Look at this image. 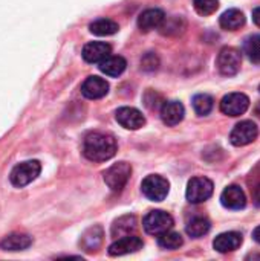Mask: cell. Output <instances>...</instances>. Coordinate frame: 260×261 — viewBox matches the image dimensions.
<instances>
[{
    "instance_id": "9a60e30c",
    "label": "cell",
    "mask_w": 260,
    "mask_h": 261,
    "mask_svg": "<svg viewBox=\"0 0 260 261\" xmlns=\"http://www.w3.org/2000/svg\"><path fill=\"white\" fill-rule=\"evenodd\" d=\"M164 20H166L164 11L158 9V8L146 9L138 17V28L143 32H149V31H153L156 28H161V24L164 23Z\"/></svg>"
},
{
    "instance_id": "484cf974",
    "label": "cell",
    "mask_w": 260,
    "mask_h": 261,
    "mask_svg": "<svg viewBox=\"0 0 260 261\" xmlns=\"http://www.w3.org/2000/svg\"><path fill=\"white\" fill-rule=\"evenodd\" d=\"M213 106H215V101L210 95L207 93H199L193 98V109L198 115L201 116H205L208 115L211 110H213Z\"/></svg>"
},
{
    "instance_id": "5bb4252c",
    "label": "cell",
    "mask_w": 260,
    "mask_h": 261,
    "mask_svg": "<svg viewBox=\"0 0 260 261\" xmlns=\"http://www.w3.org/2000/svg\"><path fill=\"white\" fill-rule=\"evenodd\" d=\"M112 54L110 44L104 41H90L83 47V58L84 61L93 64V63H101L104 58H107Z\"/></svg>"
},
{
    "instance_id": "d6986e66",
    "label": "cell",
    "mask_w": 260,
    "mask_h": 261,
    "mask_svg": "<svg viewBox=\"0 0 260 261\" xmlns=\"http://www.w3.org/2000/svg\"><path fill=\"white\" fill-rule=\"evenodd\" d=\"M32 245V239L26 234H11L0 242L3 251H25Z\"/></svg>"
},
{
    "instance_id": "83f0119b",
    "label": "cell",
    "mask_w": 260,
    "mask_h": 261,
    "mask_svg": "<svg viewBox=\"0 0 260 261\" xmlns=\"http://www.w3.org/2000/svg\"><path fill=\"white\" fill-rule=\"evenodd\" d=\"M195 9L201 15H211L219 8V0H193Z\"/></svg>"
},
{
    "instance_id": "3957f363",
    "label": "cell",
    "mask_w": 260,
    "mask_h": 261,
    "mask_svg": "<svg viewBox=\"0 0 260 261\" xmlns=\"http://www.w3.org/2000/svg\"><path fill=\"white\" fill-rule=\"evenodd\" d=\"M141 190H143V194L147 199H150L153 202H161V200H164L167 197L169 190H170V184L162 176L150 174L143 180Z\"/></svg>"
},
{
    "instance_id": "e0dca14e",
    "label": "cell",
    "mask_w": 260,
    "mask_h": 261,
    "mask_svg": "<svg viewBox=\"0 0 260 261\" xmlns=\"http://www.w3.org/2000/svg\"><path fill=\"white\" fill-rule=\"evenodd\" d=\"M244 239H242V234L239 232H224V234H219L215 242H213V248L221 252V254H227V252H233L236 251L241 245H242Z\"/></svg>"
},
{
    "instance_id": "d4e9b609",
    "label": "cell",
    "mask_w": 260,
    "mask_h": 261,
    "mask_svg": "<svg viewBox=\"0 0 260 261\" xmlns=\"http://www.w3.org/2000/svg\"><path fill=\"white\" fill-rule=\"evenodd\" d=\"M184 240L181 237V234L178 232H173V231H166L162 234H159L158 237V245L162 248V249H169V251H175V249H179L182 246Z\"/></svg>"
},
{
    "instance_id": "5b68a950",
    "label": "cell",
    "mask_w": 260,
    "mask_h": 261,
    "mask_svg": "<svg viewBox=\"0 0 260 261\" xmlns=\"http://www.w3.org/2000/svg\"><path fill=\"white\" fill-rule=\"evenodd\" d=\"M143 226L146 229L147 234H152V236H159L169 229L173 228V217L166 213V211H161V210H156V211H150L144 220H143Z\"/></svg>"
},
{
    "instance_id": "f546056e",
    "label": "cell",
    "mask_w": 260,
    "mask_h": 261,
    "mask_svg": "<svg viewBox=\"0 0 260 261\" xmlns=\"http://www.w3.org/2000/svg\"><path fill=\"white\" fill-rule=\"evenodd\" d=\"M253 239H254V240H256V242L260 245V226H257V228L254 229V232H253Z\"/></svg>"
},
{
    "instance_id": "4dcf8cb0",
    "label": "cell",
    "mask_w": 260,
    "mask_h": 261,
    "mask_svg": "<svg viewBox=\"0 0 260 261\" xmlns=\"http://www.w3.org/2000/svg\"><path fill=\"white\" fill-rule=\"evenodd\" d=\"M254 200H256V203H257V205H260V184L257 185L256 191H254Z\"/></svg>"
},
{
    "instance_id": "6da1fadb",
    "label": "cell",
    "mask_w": 260,
    "mask_h": 261,
    "mask_svg": "<svg viewBox=\"0 0 260 261\" xmlns=\"http://www.w3.org/2000/svg\"><path fill=\"white\" fill-rule=\"evenodd\" d=\"M84 156L92 162H106L116 153V141L107 133H90L83 144Z\"/></svg>"
},
{
    "instance_id": "7a4b0ae2",
    "label": "cell",
    "mask_w": 260,
    "mask_h": 261,
    "mask_svg": "<svg viewBox=\"0 0 260 261\" xmlns=\"http://www.w3.org/2000/svg\"><path fill=\"white\" fill-rule=\"evenodd\" d=\"M40 171H41V165L38 161H26L12 168L9 180L14 187L23 188V187L29 185L32 180H35L38 177Z\"/></svg>"
},
{
    "instance_id": "4316f807",
    "label": "cell",
    "mask_w": 260,
    "mask_h": 261,
    "mask_svg": "<svg viewBox=\"0 0 260 261\" xmlns=\"http://www.w3.org/2000/svg\"><path fill=\"white\" fill-rule=\"evenodd\" d=\"M244 52L251 61H260V35L254 34L245 38L244 41Z\"/></svg>"
},
{
    "instance_id": "1f68e13d",
    "label": "cell",
    "mask_w": 260,
    "mask_h": 261,
    "mask_svg": "<svg viewBox=\"0 0 260 261\" xmlns=\"http://www.w3.org/2000/svg\"><path fill=\"white\" fill-rule=\"evenodd\" d=\"M256 115L260 118V102L257 104V107H256Z\"/></svg>"
},
{
    "instance_id": "ac0fdd59",
    "label": "cell",
    "mask_w": 260,
    "mask_h": 261,
    "mask_svg": "<svg viewBox=\"0 0 260 261\" xmlns=\"http://www.w3.org/2000/svg\"><path fill=\"white\" fill-rule=\"evenodd\" d=\"M98 64H100V70L103 73H106L107 76H120L126 70V66H127V63L123 57L112 55V54Z\"/></svg>"
},
{
    "instance_id": "7402d4cb",
    "label": "cell",
    "mask_w": 260,
    "mask_h": 261,
    "mask_svg": "<svg viewBox=\"0 0 260 261\" xmlns=\"http://www.w3.org/2000/svg\"><path fill=\"white\" fill-rule=\"evenodd\" d=\"M118 29H120L118 23L110 20V18H98L89 24V31L95 35H100V37L113 35L115 32H118Z\"/></svg>"
},
{
    "instance_id": "44dd1931",
    "label": "cell",
    "mask_w": 260,
    "mask_h": 261,
    "mask_svg": "<svg viewBox=\"0 0 260 261\" xmlns=\"http://www.w3.org/2000/svg\"><path fill=\"white\" fill-rule=\"evenodd\" d=\"M136 229V219L133 216H124L113 222L112 225V236L113 237H124L130 236Z\"/></svg>"
},
{
    "instance_id": "8992f818",
    "label": "cell",
    "mask_w": 260,
    "mask_h": 261,
    "mask_svg": "<svg viewBox=\"0 0 260 261\" xmlns=\"http://www.w3.org/2000/svg\"><path fill=\"white\" fill-rule=\"evenodd\" d=\"M213 194V182L207 177H193L187 185V200L190 203H202Z\"/></svg>"
},
{
    "instance_id": "7c38bea8",
    "label": "cell",
    "mask_w": 260,
    "mask_h": 261,
    "mask_svg": "<svg viewBox=\"0 0 260 261\" xmlns=\"http://www.w3.org/2000/svg\"><path fill=\"white\" fill-rule=\"evenodd\" d=\"M107 92H109V83L101 76H89L81 86V93L87 99H100L106 96Z\"/></svg>"
},
{
    "instance_id": "9c48e42d",
    "label": "cell",
    "mask_w": 260,
    "mask_h": 261,
    "mask_svg": "<svg viewBox=\"0 0 260 261\" xmlns=\"http://www.w3.org/2000/svg\"><path fill=\"white\" fill-rule=\"evenodd\" d=\"M257 135H259V130L253 121H242L233 128L230 135V141L236 147H244L256 141Z\"/></svg>"
},
{
    "instance_id": "ba28073f",
    "label": "cell",
    "mask_w": 260,
    "mask_h": 261,
    "mask_svg": "<svg viewBox=\"0 0 260 261\" xmlns=\"http://www.w3.org/2000/svg\"><path fill=\"white\" fill-rule=\"evenodd\" d=\"M250 107V98L244 93H228L221 101V112L228 116H241Z\"/></svg>"
},
{
    "instance_id": "2e32d148",
    "label": "cell",
    "mask_w": 260,
    "mask_h": 261,
    "mask_svg": "<svg viewBox=\"0 0 260 261\" xmlns=\"http://www.w3.org/2000/svg\"><path fill=\"white\" fill-rule=\"evenodd\" d=\"M185 110L179 101H167L161 107V119L166 125L173 127L184 119Z\"/></svg>"
},
{
    "instance_id": "30bf717a",
    "label": "cell",
    "mask_w": 260,
    "mask_h": 261,
    "mask_svg": "<svg viewBox=\"0 0 260 261\" xmlns=\"http://www.w3.org/2000/svg\"><path fill=\"white\" fill-rule=\"evenodd\" d=\"M143 248V240L136 236H124L113 242L109 246V255L112 257H121L127 254H133Z\"/></svg>"
},
{
    "instance_id": "603a6c76",
    "label": "cell",
    "mask_w": 260,
    "mask_h": 261,
    "mask_svg": "<svg viewBox=\"0 0 260 261\" xmlns=\"http://www.w3.org/2000/svg\"><path fill=\"white\" fill-rule=\"evenodd\" d=\"M103 243V229L100 226H93L90 228L81 239V245L86 248V251L92 252L97 251L100 248V245Z\"/></svg>"
},
{
    "instance_id": "cb8c5ba5",
    "label": "cell",
    "mask_w": 260,
    "mask_h": 261,
    "mask_svg": "<svg viewBox=\"0 0 260 261\" xmlns=\"http://www.w3.org/2000/svg\"><path fill=\"white\" fill-rule=\"evenodd\" d=\"M211 228V223L204 219V217H195L192 222H188L187 225V234L193 239H199V237H204L205 234H208Z\"/></svg>"
},
{
    "instance_id": "f1b7e54d",
    "label": "cell",
    "mask_w": 260,
    "mask_h": 261,
    "mask_svg": "<svg viewBox=\"0 0 260 261\" xmlns=\"http://www.w3.org/2000/svg\"><path fill=\"white\" fill-rule=\"evenodd\" d=\"M253 21L260 28V6L253 11Z\"/></svg>"
},
{
    "instance_id": "52a82bcc",
    "label": "cell",
    "mask_w": 260,
    "mask_h": 261,
    "mask_svg": "<svg viewBox=\"0 0 260 261\" xmlns=\"http://www.w3.org/2000/svg\"><path fill=\"white\" fill-rule=\"evenodd\" d=\"M242 55L236 47H224L218 55V69L222 75L231 76L241 70Z\"/></svg>"
},
{
    "instance_id": "ffe728a7",
    "label": "cell",
    "mask_w": 260,
    "mask_h": 261,
    "mask_svg": "<svg viewBox=\"0 0 260 261\" xmlns=\"http://www.w3.org/2000/svg\"><path fill=\"white\" fill-rule=\"evenodd\" d=\"M219 23L227 31H236L245 24V15L239 9H228L221 15Z\"/></svg>"
},
{
    "instance_id": "277c9868",
    "label": "cell",
    "mask_w": 260,
    "mask_h": 261,
    "mask_svg": "<svg viewBox=\"0 0 260 261\" xmlns=\"http://www.w3.org/2000/svg\"><path fill=\"white\" fill-rule=\"evenodd\" d=\"M130 174H132V167L127 162H118L113 164L104 173V182L112 191L118 193L126 187V184L130 179Z\"/></svg>"
},
{
    "instance_id": "4fadbf2b",
    "label": "cell",
    "mask_w": 260,
    "mask_h": 261,
    "mask_svg": "<svg viewBox=\"0 0 260 261\" xmlns=\"http://www.w3.org/2000/svg\"><path fill=\"white\" fill-rule=\"evenodd\" d=\"M221 202L222 205L227 208V210H242L245 208L247 205V197H245V193L242 191L241 187L238 185H230L227 187L222 194H221Z\"/></svg>"
},
{
    "instance_id": "8fae6325",
    "label": "cell",
    "mask_w": 260,
    "mask_h": 261,
    "mask_svg": "<svg viewBox=\"0 0 260 261\" xmlns=\"http://www.w3.org/2000/svg\"><path fill=\"white\" fill-rule=\"evenodd\" d=\"M116 121L121 127L127 130H138L146 124V118L138 109L133 107H121L116 110Z\"/></svg>"
}]
</instances>
